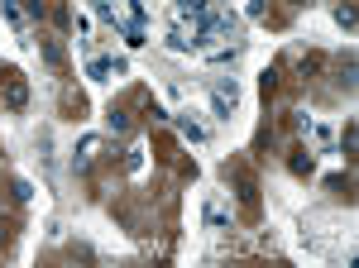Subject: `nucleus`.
<instances>
[{
    "instance_id": "obj_1",
    "label": "nucleus",
    "mask_w": 359,
    "mask_h": 268,
    "mask_svg": "<svg viewBox=\"0 0 359 268\" xmlns=\"http://www.w3.org/2000/svg\"><path fill=\"white\" fill-rule=\"evenodd\" d=\"M225 182H235V196L245 206V220H259V177H254V168L245 159L225 163Z\"/></svg>"
},
{
    "instance_id": "obj_2",
    "label": "nucleus",
    "mask_w": 359,
    "mask_h": 268,
    "mask_svg": "<svg viewBox=\"0 0 359 268\" xmlns=\"http://www.w3.org/2000/svg\"><path fill=\"white\" fill-rule=\"evenodd\" d=\"M0 106L10 110V115L29 110V81H25L20 67H5V72H0Z\"/></svg>"
},
{
    "instance_id": "obj_3",
    "label": "nucleus",
    "mask_w": 359,
    "mask_h": 268,
    "mask_svg": "<svg viewBox=\"0 0 359 268\" xmlns=\"http://www.w3.org/2000/svg\"><path fill=\"white\" fill-rule=\"evenodd\" d=\"M62 120H86V96L77 91V86H62Z\"/></svg>"
},
{
    "instance_id": "obj_4",
    "label": "nucleus",
    "mask_w": 359,
    "mask_h": 268,
    "mask_svg": "<svg viewBox=\"0 0 359 268\" xmlns=\"http://www.w3.org/2000/svg\"><path fill=\"white\" fill-rule=\"evenodd\" d=\"M101 149H106V144H101V139H82V144H77V173H91V168H96V159H101Z\"/></svg>"
},
{
    "instance_id": "obj_5",
    "label": "nucleus",
    "mask_w": 359,
    "mask_h": 268,
    "mask_svg": "<svg viewBox=\"0 0 359 268\" xmlns=\"http://www.w3.org/2000/svg\"><path fill=\"white\" fill-rule=\"evenodd\" d=\"M321 72H326V53H306L302 62H297V81H321Z\"/></svg>"
},
{
    "instance_id": "obj_6",
    "label": "nucleus",
    "mask_w": 359,
    "mask_h": 268,
    "mask_svg": "<svg viewBox=\"0 0 359 268\" xmlns=\"http://www.w3.org/2000/svg\"><path fill=\"white\" fill-rule=\"evenodd\" d=\"M39 53L48 58V67H57V72L67 67V53H62V43H57V39H48V34H39Z\"/></svg>"
},
{
    "instance_id": "obj_7",
    "label": "nucleus",
    "mask_w": 359,
    "mask_h": 268,
    "mask_svg": "<svg viewBox=\"0 0 359 268\" xmlns=\"http://www.w3.org/2000/svg\"><path fill=\"white\" fill-rule=\"evenodd\" d=\"M287 168H292V177H311L316 173V159L306 149H287Z\"/></svg>"
},
{
    "instance_id": "obj_8",
    "label": "nucleus",
    "mask_w": 359,
    "mask_h": 268,
    "mask_svg": "<svg viewBox=\"0 0 359 268\" xmlns=\"http://www.w3.org/2000/svg\"><path fill=\"white\" fill-rule=\"evenodd\" d=\"M15 240H20V220L15 215H0V254H10Z\"/></svg>"
},
{
    "instance_id": "obj_9",
    "label": "nucleus",
    "mask_w": 359,
    "mask_h": 268,
    "mask_svg": "<svg viewBox=\"0 0 359 268\" xmlns=\"http://www.w3.org/2000/svg\"><path fill=\"white\" fill-rule=\"evenodd\" d=\"M106 120H111V130H115V134H130V130H135L130 110H125V106H115V101H111V110H106Z\"/></svg>"
},
{
    "instance_id": "obj_10",
    "label": "nucleus",
    "mask_w": 359,
    "mask_h": 268,
    "mask_svg": "<svg viewBox=\"0 0 359 268\" xmlns=\"http://www.w3.org/2000/svg\"><path fill=\"white\" fill-rule=\"evenodd\" d=\"M335 25L345 34H355V0H335Z\"/></svg>"
},
{
    "instance_id": "obj_11",
    "label": "nucleus",
    "mask_w": 359,
    "mask_h": 268,
    "mask_svg": "<svg viewBox=\"0 0 359 268\" xmlns=\"http://www.w3.org/2000/svg\"><path fill=\"white\" fill-rule=\"evenodd\" d=\"M259 86H264V101H273V96H278V86H283V67H269Z\"/></svg>"
},
{
    "instance_id": "obj_12",
    "label": "nucleus",
    "mask_w": 359,
    "mask_h": 268,
    "mask_svg": "<svg viewBox=\"0 0 359 268\" xmlns=\"http://www.w3.org/2000/svg\"><path fill=\"white\" fill-rule=\"evenodd\" d=\"M340 149H345V159H355V149H359V130H355V120L345 125V134H340Z\"/></svg>"
},
{
    "instance_id": "obj_13",
    "label": "nucleus",
    "mask_w": 359,
    "mask_h": 268,
    "mask_svg": "<svg viewBox=\"0 0 359 268\" xmlns=\"http://www.w3.org/2000/svg\"><path fill=\"white\" fill-rule=\"evenodd\" d=\"M172 159H177V144L168 134H158V163H172Z\"/></svg>"
},
{
    "instance_id": "obj_14",
    "label": "nucleus",
    "mask_w": 359,
    "mask_h": 268,
    "mask_svg": "<svg viewBox=\"0 0 359 268\" xmlns=\"http://www.w3.org/2000/svg\"><path fill=\"white\" fill-rule=\"evenodd\" d=\"M182 134H187V139H196V144H201V139H206V125H196V120H182Z\"/></svg>"
},
{
    "instance_id": "obj_15",
    "label": "nucleus",
    "mask_w": 359,
    "mask_h": 268,
    "mask_svg": "<svg viewBox=\"0 0 359 268\" xmlns=\"http://www.w3.org/2000/svg\"><path fill=\"white\" fill-rule=\"evenodd\" d=\"M53 20H57V29H72V15H67V5H62V0L53 5Z\"/></svg>"
},
{
    "instance_id": "obj_16",
    "label": "nucleus",
    "mask_w": 359,
    "mask_h": 268,
    "mask_svg": "<svg viewBox=\"0 0 359 268\" xmlns=\"http://www.w3.org/2000/svg\"><path fill=\"white\" fill-rule=\"evenodd\" d=\"M326 187H331L335 196H345V201H350V177H331V182H326Z\"/></svg>"
},
{
    "instance_id": "obj_17",
    "label": "nucleus",
    "mask_w": 359,
    "mask_h": 268,
    "mask_svg": "<svg viewBox=\"0 0 359 268\" xmlns=\"http://www.w3.org/2000/svg\"><path fill=\"white\" fill-rule=\"evenodd\" d=\"M0 15H5V20H15V25H20V5H15V0H0Z\"/></svg>"
},
{
    "instance_id": "obj_18",
    "label": "nucleus",
    "mask_w": 359,
    "mask_h": 268,
    "mask_svg": "<svg viewBox=\"0 0 359 268\" xmlns=\"http://www.w3.org/2000/svg\"><path fill=\"white\" fill-rule=\"evenodd\" d=\"M206 5L211 0H182V10H192V15H206Z\"/></svg>"
},
{
    "instance_id": "obj_19",
    "label": "nucleus",
    "mask_w": 359,
    "mask_h": 268,
    "mask_svg": "<svg viewBox=\"0 0 359 268\" xmlns=\"http://www.w3.org/2000/svg\"><path fill=\"white\" fill-rule=\"evenodd\" d=\"M287 5H292V10H306V5H316V0H287Z\"/></svg>"
}]
</instances>
